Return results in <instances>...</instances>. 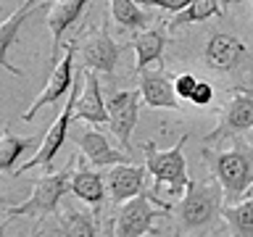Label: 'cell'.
<instances>
[{"label":"cell","instance_id":"6da1fadb","mask_svg":"<svg viewBox=\"0 0 253 237\" xmlns=\"http://www.w3.org/2000/svg\"><path fill=\"white\" fill-rule=\"evenodd\" d=\"M203 161L209 163L213 182L221 187L227 205H235L248 198L253 187V150L245 142H235L229 150H201Z\"/></svg>","mask_w":253,"mask_h":237},{"label":"cell","instance_id":"7a4b0ae2","mask_svg":"<svg viewBox=\"0 0 253 237\" xmlns=\"http://www.w3.org/2000/svg\"><path fill=\"white\" fill-rule=\"evenodd\" d=\"M190 140V134H182V137L174 142V148L169 150H158L156 142H142V153H145V166L148 174L153 177V193L156 198L166 195L171 198H182L187 193V161H185V142ZM164 200V198H161Z\"/></svg>","mask_w":253,"mask_h":237},{"label":"cell","instance_id":"3957f363","mask_svg":"<svg viewBox=\"0 0 253 237\" xmlns=\"http://www.w3.org/2000/svg\"><path fill=\"white\" fill-rule=\"evenodd\" d=\"M71 174H74V161L61 171H50V174H42V177H35L32 179V195L24 203L11 205V208L5 211L8 219H16V216L45 219V216L58 213L63 195L69 193Z\"/></svg>","mask_w":253,"mask_h":237},{"label":"cell","instance_id":"277c9868","mask_svg":"<svg viewBox=\"0 0 253 237\" xmlns=\"http://www.w3.org/2000/svg\"><path fill=\"white\" fill-rule=\"evenodd\" d=\"M221 200H224V195L216 182H190L187 193L174 203L179 227L185 232H195V229L213 224L224 211Z\"/></svg>","mask_w":253,"mask_h":237},{"label":"cell","instance_id":"5b68a950","mask_svg":"<svg viewBox=\"0 0 253 237\" xmlns=\"http://www.w3.org/2000/svg\"><path fill=\"white\" fill-rule=\"evenodd\" d=\"M82 87H84V71L74 77V84H71V90H69V95H66V106H63V111H61L58 116H55V121L47 126V132L42 134V137H40L37 153L32 156L27 163H21L19 169H16L13 177H21V174H27L29 169H37V166H42V169H50L55 153H58V150L63 148V142H66L69 124L74 121V106H77V98H79V92H82Z\"/></svg>","mask_w":253,"mask_h":237},{"label":"cell","instance_id":"8992f818","mask_svg":"<svg viewBox=\"0 0 253 237\" xmlns=\"http://www.w3.org/2000/svg\"><path fill=\"white\" fill-rule=\"evenodd\" d=\"M158 211H174L171 200H161L153 193L142 190L137 198L126 200L119 205L116 216H114V229L116 237H142V235H156L158 229L153 224V219L158 216Z\"/></svg>","mask_w":253,"mask_h":237},{"label":"cell","instance_id":"52a82bcc","mask_svg":"<svg viewBox=\"0 0 253 237\" xmlns=\"http://www.w3.org/2000/svg\"><path fill=\"white\" fill-rule=\"evenodd\" d=\"M253 129V90L248 87H232L227 95V103L221 108L216 129L209 132L203 137V142H219L224 137H237L243 132Z\"/></svg>","mask_w":253,"mask_h":237},{"label":"cell","instance_id":"ba28073f","mask_svg":"<svg viewBox=\"0 0 253 237\" xmlns=\"http://www.w3.org/2000/svg\"><path fill=\"white\" fill-rule=\"evenodd\" d=\"M74 47H77V58L82 61L84 69L103 71V74H114L119 55H122V45L103 27H90L74 42Z\"/></svg>","mask_w":253,"mask_h":237},{"label":"cell","instance_id":"9c48e42d","mask_svg":"<svg viewBox=\"0 0 253 237\" xmlns=\"http://www.w3.org/2000/svg\"><path fill=\"white\" fill-rule=\"evenodd\" d=\"M140 103H142L140 90H119L114 95H108V100H106L108 126L126 153L132 150V132H134L137 118H140Z\"/></svg>","mask_w":253,"mask_h":237},{"label":"cell","instance_id":"30bf717a","mask_svg":"<svg viewBox=\"0 0 253 237\" xmlns=\"http://www.w3.org/2000/svg\"><path fill=\"white\" fill-rule=\"evenodd\" d=\"M74 58H77V47H74V42H71V45H66L63 58H58L53 63V71H50V77H47L42 92H40L37 100L27 108V114L21 116L24 121H32L42 106H50V103L61 100L63 95H69L71 84H74Z\"/></svg>","mask_w":253,"mask_h":237},{"label":"cell","instance_id":"8fae6325","mask_svg":"<svg viewBox=\"0 0 253 237\" xmlns=\"http://www.w3.org/2000/svg\"><path fill=\"white\" fill-rule=\"evenodd\" d=\"M74 142L79 148V156H82L90 166H95V169H111V166H119V163H129V153L114 148L100 132H95V129L77 132Z\"/></svg>","mask_w":253,"mask_h":237},{"label":"cell","instance_id":"7c38bea8","mask_svg":"<svg viewBox=\"0 0 253 237\" xmlns=\"http://www.w3.org/2000/svg\"><path fill=\"white\" fill-rule=\"evenodd\" d=\"M87 5H90V0H50L47 13H45V21H47V29H50V40H53V47H50L53 63L58 61L63 32H66L69 27H74V24L82 19Z\"/></svg>","mask_w":253,"mask_h":237},{"label":"cell","instance_id":"4fadbf2b","mask_svg":"<svg viewBox=\"0 0 253 237\" xmlns=\"http://www.w3.org/2000/svg\"><path fill=\"white\" fill-rule=\"evenodd\" d=\"M145 166H137V163H119V166H111L106 171V190H108V198L114 203H126L132 198H137L145 187Z\"/></svg>","mask_w":253,"mask_h":237},{"label":"cell","instance_id":"5bb4252c","mask_svg":"<svg viewBox=\"0 0 253 237\" xmlns=\"http://www.w3.org/2000/svg\"><path fill=\"white\" fill-rule=\"evenodd\" d=\"M140 98L148 108H169L179 111V98L174 92V82L161 69H145L140 74Z\"/></svg>","mask_w":253,"mask_h":237},{"label":"cell","instance_id":"9a60e30c","mask_svg":"<svg viewBox=\"0 0 253 237\" xmlns=\"http://www.w3.org/2000/svg\"><path fill=\"white\" fill-rule=\"evenodd\" d=\"M74 121H90V124L108 121V106L103 100L98 74L90 69L84 71V87H82V92L77 98V106H74Z\"/></svg>","mask_w":253,"mask_h":237},{"label":"cell","instance_id":"2e32d148","mask_svg":"<svg viewBox=\"0 0 253 237\" xmlns=\"http://www.w3.org/2000/svg\"><path fill=\"white\" fill-rule=\"evenodd\" d=\"M243 55H245V42L243 40L235 37V35L219 32V35H213L209 42H206L203 58L211 69H216V71H232L237 63H240Z\"/></svg>","mask_w":253,"mask_h":237},{"label":"cell","instance_id":"e0dca14e","mask_svg":"<svg viewBox=\"0 0 253 237\" xmlns=\"http://www.w3.org/2000/svg\"><path fill=\"white\" fill-rule=\"evenodd\" d=\"M69 193L79 198V200H84L87 205H92V208H100L103 198H106V179H103V174H98L84 161H79V163L74 161V174H71Z\"/></svg>","mask_w":253,"mask_h":237},{"label":"cell","instance_id":"ac0fdd59","mask_svg":"<svg viewBox=\"0 0 253 237\" xmlns=\"http://www.w3.org/2000/svg\"><path fill=\"white\" fill-rule=\"evenodd\" d=\"M35 11H37V0H24V3H19V8H16L13 13H8L5 19L0 21V69H8L13 77H21V69H16L13 63L8 61V47L13 45L21 24L27 21Z\"/></svg>","mask_w":253,"mask_h":237},{"label":"cell","instance_id":"d6986e66","mask_svg":"<svg viewBox=\"0 0 253 237\" xmlns=\"http://www.w3.org/2000/svg\"><path fill=\"white\" fill-rule=\"evenodd\" d=\"M166 45H169L166 29H142V32H134L132 50H134V55H137V61H134V71L142 74L150 63L161 61Z\"/></svg>","mask_w":253,"mask_h":237},{"label":"cell","instance_id":"ffe728a7","mask_svg":"<svg viewBox=\"0 0 253 237\" xmlns=\"http://www.w3.org/2000/svg\"><path fill=\"white\" fill-rule=\"evenodd\" d=\"M58 232L61 237H103L95 221V213L74 208V205H63L58 208Z\"/></svg>","mask_w":253,"mask_h":237},{"label":"cell","instance_id":"44dd1931","mask_svg":"<svg viewBox=\"0 0 253 237\" xmlns=\"http://www.w3.org/2000/svg\"><path fill=\"white\" fill-rule=\"evenodd\" d=\"M37 142V137H19L11 132V126H3L0 132V171L3 174H16V161L27 153Z\"/></svg>","mask_w":253,"mask_h":237},{"label":"cell","instance_id":"7402d4cb","mask_svg":"<svg viewBox=\"0 0 253 237\" xmlns=\"http://www.w3.org/2000/svg\"><path fill=\"white\" fill-rule=\"evenodd\" d=\"M211 16H224V8L219 5V0H193L187 8H182L179 13H174L166 27L169 29H177V27H187V24H198V21H206Z\"/></svg>","mask_w":253,"mask_h":237},{"label":"cell","instance_id":"603a6c76","mask_svg":"<svg viewBox=\"0 0 253 237\" xmlns=\"http://www.w3.org/2000/svg\"><path fill=\"white\" fill-rule=\"evenodd\" d=\"M221 219L229 227L232 237H253V198H245L235 205H224Z\"/></svg>","mask_w":253,"mask_h":237},{"label":"cell","instance_id":"cb8c5ba5","mask_svg":"<svg viewBox=\"0 0 253 237\" xmlns=\"http://www.w3.org/2000/svg\"><path fill=\"white\" fill-rule=\"evenodd\" d=\"M111 19L124 32H142L148 29V13L134 0H111Z\"/></svg>","mask_w":253,"mask_h":237},{"label":"cell","instance_id":"d4e9b609","mask_svg":"<svg viewBox=\"0 0 253 237\" xmlns=\"http://www.w3.org/2000/svg\"><path fill=\"white\" fill-rule=\"evenodd\" d=\"M171 82H174V92H177V98L179 100H190V95H193L198 79L190 74V71H182V74H177Z\"/></svg>","mask_w":253,"mask_h":237},{"label":"cell","instance_id":"484cf974","mask_svg":"<svg viewBox=\"0 0 253 237\" xmlns=\"http://www.w3.org/2000/svg\"><path fill=\"white\" fill-rule=\"evenodd\" d=\"M211 100H213V84L198 79L195 90H193V95H190V103L198 106V108H206V106H211Z\"/></svg>","mask_w":253,"mask_h":237},{"label":"cell","instance_id":"4316f807","mask_svg":"<svg viewBox=\"0 0 253 237\" xmlns=\"http://www.w3.org/2000/svg\"><path fill=\"white\" fill-rule=\"evenodd\" d=\"M137 5H156V8H161V11H169L171 16L174 13H179L182 8H187L193 0H134Z\"/></svg>","mask_w":253,"mask_h":237},{"label":"cell","instance_id":"83f0119b","mask_svg":"<svg viewBox=\"0 0 253 237\" xmlns=\"http://www.w3.org/2000/svg\"><path fill=\"white\" fill-rule=\"evenodd\" d=\"M103 237H116V229H114V219H106V224H103Z\"/></svg>","mask_w":253,"mask_h":237},{"label":"cell","instance_id":"f1b7e54d","mask_svg":"<svg viewBox=\"0 0 253 237\" xmlns=\"http://www.w3.org/2000/svg\"><path fill=\"white\" fill-rule=\"evenodd\" d=\"M13 203V195H0V208H11Z\"/></svg>","mask_w":253,"mask_h":237},{"label":"cell","instance_id":"f546056e","mask_svg":"<svg viewBox=\"0 0 253 237\" xmlns=\"http://www.w3.org/2000/svg\"><path fill=\"white\" fill-rule=\"evenodd\" d=\"M40 235H42V229H40V227H35V229L29 232V237H40Z\"/></svg>","mask_w":253,"mask_h":237},{"label":"cell","instance_id":"4dcf8cb0","mask_svg":"<svg viewBox=\"0 0 253 237\" xmlns=\"http://www.w3.org/2000/svg\"><path fill=\"white\" fill-rule=\"evenodd\" d=\"M232 3H235V0H219V5H221V8H227V5H232Z\"/></svg>","mask_w":253,"mask_h":237},{"label":"cell","instance_id":"1f68e13d","mask_svg":"<svg viewBox=\"0 0 253 237\" xmlns=\"http://www.w3.org/2000/svg\"><path fill=\"white\" fill-rule=\"evenodd\" d=\"M8 221H11V219H5V221H3V224H0V237H3V235H5V224H8Z\"/></svg>","mask_w":253,"mask_h":237},{"label":"cell","instance_id":"d6a6232c","mask_svg":"<svg viewBox=\"0 0 253 237\" xmlns=\"http://www.w3.org/2000/svg\"><path fill=\"white\" fill-rule=\"evenodd\" d=\"M251 193H253V187H251Z\"/></svg>","mask_w":253,"mask_h":237},{"label":"cell","instance_id":"836d02e7","mask_svg":"<svg viewBox=\"0 0 253 237\" xmlns=\"http://www.w3.org/2000/svg\"><path fill=\"white\" fill-rule=\"evenodd\" d=\"M251 3H253V0H251Z\"/></svg>","mask_w":253,"mask_h":237}]
</instances>
